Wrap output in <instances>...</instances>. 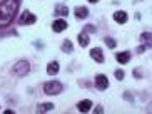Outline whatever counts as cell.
Wrapping results in <instances>:
<instances>
[{
	"label": "cell",
	"mask_w": 152,
	"mask_h": 114,
	"mask_svg": "<svg viewBox=\"0 0 152 114\" xmlns=\"http://www.w3.org/2000/svg\"><path fill=\"white\" fill-rule=\"evenodd\" d=\"M20 5V0H5L0 4V29L9 27L14 20L17 9Z\"/></svg>",
	"instance_id": "1"
},
{
	"label": "cell",
	"mask_w": 152,
	"mask_h": 114,
	"mask_svg": "<svg viewBox=\"0 0 152 114\" xmlns=\"http://www.w3.org/2000/svg\"><path fill=\"white\" fill-rule=\"evenodd\" d=\"M42 89H44V94H47V96H58V94H62L64 86L58 81H47L42 86Z\"/></svg>",
	"instance_id": "2"
},
{
	"label": "cell",
	"mask_w": 152,
	"mask_h": 114,
	"mask_svg": "<svg viewBox=\"0 0 152 114\" xmlns=\"http://www.w3.org/2000/svg\"><path fill=\"white\" fill-rule=\"evenodd\" d=\"M28 72H30V64H28V60L20 59L12 65V74L17 76V77H25Z\"/></svg>",
	"instance_id": "3"
},
{
	"label": "cell",
	"mask_w": 152,
	"mask_h": 114,
	"mask_svg": "<svg viewBox=\"0 0 152 114\" xmlns=\"http://www.w3.org/2000/svg\"><path fill=\"white\" fill-rule=\"evenodd\" d=\"M35 22H37V17L32 14L30 10L22 12L20 17H18V24H20V25H32V24H35Z\"/></svg>",
	"instance_id": "4"
},
{
	"label": "cell",
	"mask_w": 152,
	"mask_h": 114,
	"mask_svg": "<svg viewBox=\"0 0 152 114\" xmlns=\"http://www.w3.org/2000/svg\"><path fill=\"white\" fill-rule=\"evenodd\" d=\"M94 86L97 87L99 91H107V87H109V79L105 74H97L94 79Z\"/></svg>",
	"instance_id": "5"
},
{
	"label": "cell",
	"mask_w": 152,
	"mask_h": 114,
	"mask_svg": "<svg viewBox=\"0 0 152 114\" xmlns=\"http://www.w3.org/2000/svg\"><path fill=\"white\" fill-rule=\"evenodd\" d=\"M90 59L95 60V62H99V64H102L104 60H105L102 49H100V47H94V49L90 50Z\"/></svg>",
	"instance_id": "6"
},
{
	"label": "cell",
	"mask_w": 152,
	"mask_h": 114,
	"mask_svg": "<svg viewBox=\"0 0 152 114\" xmlns=\"http://www.w3.org/2000/svg\"><path fill=\"white\" fill-rule=\"evenodd\" d=\"M67 27H69L67 20H64V18H57V20H54V24H52V30H54V32H57V34L64 32Z\"/></svg>",
	"instance_id": "7"
},
{
	"label": "cell",
	"mask_w": 152,
	"mask_h": 114,
	"mask_svg": "<svg viewBox=\"0 0 152 114\" xmlns=\"http://www.w3.org/2000/svg\"><path fill=\"white\" fill-rule=\"evenodd\" d=\"M74 15H75V18H79V20H84V18L89 17V9H87V7H84V5H80V7H75V10H74Z\"/></svg>",
	"instance_id": "8"
},
{
	"label": "cell",
	"mask_w": 152,
	"mask_h": 114,
	"mask_svg": "<svg viewBox=\"0 0 152 114\" xmlns=\"http://www.w3.org/2000/svg\"><path fill=\"white\" fill-rule=\"evenodd\" d=\"M90 107H92V101L90 99H84V101H79L77 102V111L79 113H89Z\"/></svg>",
	"instance_id": "9"
},
{
	"label": "cell",
	"mask_w": 152,
	"mask_h": 114,
	"mask_svg": "<svg viewBox=\"0 0 152 114\" xmlns=\"http://www.w3.org/2000/svg\"><path fill=\"white\" fill-rule=\"evenodd\" d=\"M112 18H114L117 24H125L129 20V15H127V12H124V10H117V12H114Z\"/></svg>",
	"instance_id": "10"
},
{
	"label": "cell",
	"mask_w": 152,
	"mask_h": 114,
	"mask_svg": "<svg viewBox=\"0 0 152 114\" xmlns=\"http://www.w3.org/2000/svg\"><path fill=\"white\" fill-rule=\"evenodd\" d=\"M130 57H132V54H130L129 50H124V52H119V54H115V59L119 64H127L130 60Z\"/></svg>",
	"instance_id": "11"
},
{
	"label": "cell",
	"mask_w": 152,
	"mask_h": 114,
	"mask_svg": "<svg viewBox=\"0 0 152 114\" xmlns=\"http://www.w3.org/2000/svg\"><path fill=\"white\" fill-rule=\"evenodd\" d=\"M151 37H152V34L149 32V30H147V32H142V34H140V42H142V47H144L145 50L151 49Z\"/></svg>",
	"instance_id": "12"
},
{
	"label": "cell",
	"mask_w": 152,
	"mask_h": 114,
	"mask_svg": "<svg viewBox=\"0 0 152 114\" xmlns=\"http://www.w3.org/2000/svg\"><path fill=\"white\" fill-rule=\"evenodd\" d=\"M54 14L58 15V17H65V15H69V7L64 4H57L54 9Z\"/></svg>",
	"instance_id": "13"
},
{
	"label": "cell",
	"mask_w": 152,
	"mask_h": 114,
	"mask_svg": "<svg viewBox=\"0 0 152 114\" xmlns=\"http://www.w3.org/2000/svg\"><path fill=\"white\" fill-rule=\"evenodd\" d=\"M77 40H79V46L80 47H87L89 46V42H90V37H89V34L85 32V30H82V32L77 35Z\"/></svg>",
	"instance_id": "14"
},
{
	"label": "cell",
	"mask_w": 152,
	"mask_h": 114,
	"mask_svg": "<svg viewBox=\"0 0 152 114\" xmlns=\"http://www.w3.org/2000/svg\"><path fill=\"white\" fill-rule=\"evenodd\" d=\"M55 109V106L52 104V102H42V104L37 106V113L40 114V113H50V111H54Z\"/></svg>",
	"instance_id": "15"
},
{
	"label": "cell",
	"mask_w": 152,
	"mask_h": 114,
	"mask_svg": "<svg viewBox=\"0 0 152 114\" xmlns=\"http://www.w3.org/2000/svg\"><path fill=\"white\" fill-rule=\"evenodd\" d=\"M47 74L49 76H57L58 74V62L57 60H50L47 64Z\"/></svg>",
	"instance_id": "16"
},
{
	"label": "cell",
	"mask_w": 152,
	"mask_h": 114,
	"mask_svg": "<svg viewBox=\"0 0 152 114\" xmlns=\"http://www.w3.org/2000/svg\"><path fill=\"white\" fill-rule=\"evenodd\" d=\"M60 50H62V52H67V54H72V52H74V46H72V42L69 40V39H65V40L62 42V46H60Z\"/></svg>",
	"instance_id": "17"
},
{
	"label": "cell",
	"mask_w": 152,
	"mask_h": 114,
	"mask_svg": "<svg viewBox=\"0 0 152 114\" xmlns=\"http://www.w3.org/2000/svg\"><path fill=\"white\" fill-rule=\"evenodd\" d=\"M104 42H105V46L109 47V49H115V46H117V42L112 39V37H105L104 39Z\"/></svg>",
	"instance_id": "18"
},
{
	"label": "cell",
	"mask_w": 152,
	"mask_h": 114,
	"mask_svg": "<svg viewBox=\"0 0 152 114\" xmlns=\"http://www.w3.org/2000/svg\"><path fill=\"white\" fill-rule=\"evenodd\" d=\"M114 76H115V79H117V81H122V79L125 77V72L122 71V69H117L115 72H114Z\"/></svg>",
	"instance_id": "19"
},
{
	"label": "cell",
	"mask_w": 152,
	"mask_h": 114,
	"mask_svg": "<svg viewBox=\"0 0 152 114\" xmlns=\"http://www.w3.org/2000/svg\"><path fill=\"white\" fill-rule=\"evenodd\" d=\"M84 30H85L87 34H92V32L95 34V30H97V27H95V25H92V24H89V25H85V27H84Z\"/></svg>",
	"instance_id": "20"
},
{
	"label": "cell",
	"mask_w": 152,
	"mask_h": 114,
	"mask_svg": "<svg viewBox=\"0 0 152 114\" xmlns=\"http://www.w3.org/2000/svg\"><path fill=\"white\" fill-rule=\"evenodd\" d=\"M122 97H124L125 101H129V102H134V96H132L130 92H127V91H125L124 94H122Z\"/></svg>",
	"instance_id": "21"
},
{
	"label": "cell",
	"mask_w": 152,
	"mask_h": 114,
	"mask_svg": "<svg viewBox=\"0 0 152 114\" xmlns=\"http://www.w3.org/2000/svg\"><path fill=\"white\" fill-rule=\"evenodd\" d=\"M134 76H135V77H137V79H142L144 77V74H142V71H140V69H134Z\"/></svg>",
	"instance_id": "22"
},
{
	"label": "cell",
	"mask_w": 152,
	"mask_h": 114,
	"mask_svg": "<svg viewBox=\"0 0 152 114\" xmlns=\"http://www.w3.org/2000/svg\"><path fill=\"white\" fill-rule=\"evenodd\" d=\"M94 113H97V114H102V113H104V107H102V106H97V107L94 109Z\"/></svg>",
	"instance_id": "23"
},
{
	"label": "cell",
	"mask_w": 152,
	"mask_h": 114,
	"mask_svg": "<svg viewBox=\"0 0 152 114\" xmlns=\"http://www.w3.org/2000/svg\"><path fill=\"white\" fill-rule=\"evenodd\" d=\"M135 52H137V54H142V52H145V49L140 46V47H137V50H135Z\"/></svg>",
	"instance_id": "24"
},
{
	"label": "cell",
	"mask_w": 152,
	"mask_h": 114,
	"mask_svg": "<svg viewBox=\"0 0 152 114\" xmlns=\"http://www.w3.org/2000/svg\"><path fill=\"white\" fill-rule=\"evenodd\" d=\"M87 2H89V4H97L99 0H87Z\"/></svg>",
	"instance_id": "25"
}]
</instances>
